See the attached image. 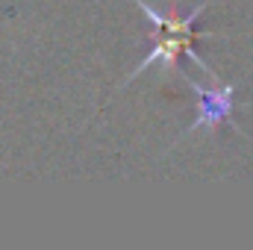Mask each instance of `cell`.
Here are the masks:
<instances>
[{"mask_svg": "<svg viewBox=\"0 0 253 250\" xmlns=\"http://www.w3.org/2000/svg\"><path fill=\"white\" fill-rule=\"evenodd\" d=\"M141 12H144V18L156 27V44H153V50L141 59V62L132 68V74L124 80V85H129L141 71H147V68H153V65H159L162 71H180V56H189L191 62L197 65L203 74H209V80L212 83H221L218 80V74L209 68V65L200 59V53L194 50V42L197 39H206V36H200L197 30H194V24H197V18H200V12L209 6V0H200L191 12L186 15H174V12H159V9H153L147 0H132Z\"/></svg>", "mask_w": 253, "mask_h": 250, "instance_id": "1", "label": "cell"}, {"mask_svg": "<svg viewBox=\"0 0 253 250\" xmlns=\"http://www.w3.org/2000/svg\"><path fill=\"white\" fill-rule=\"evenodd\" d=\"M180 74H183L186 85L197 94V118H194V124L189 126V132L215 129V126H221V124H236V118H233V115H236L233 97H236V91H239V83H215V85L206 88V85H200L197 80H191L186 71H180ZM239 129H242V126H239ZM189 132H186V135H189Z\"/></svg>", "mask_w": 253, "mask_h": 250, "instance_id": "2", "label": "cell"}]
</instances>
